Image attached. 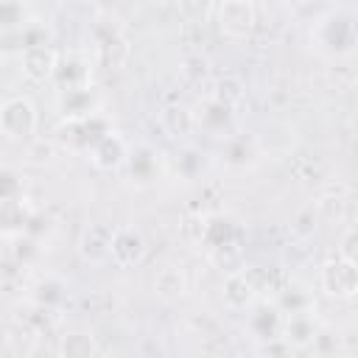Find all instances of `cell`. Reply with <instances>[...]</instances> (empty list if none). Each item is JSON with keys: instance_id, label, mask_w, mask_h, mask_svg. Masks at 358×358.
I'll list each match as a JSON object with an SVG mask.
<instances>
[{"instance_id": "21", "label": "cell", "mask_w": 358, "mask_h": 358, "mask_svg": "<svg viewBox=\"0 0 358 358\" xmlns=\"http://www.w3.org/2000/svg\"><path fill=\"white\" fill-rule=\"evenodd\" d=\"M271 358H294V352L288 347H274L271 350Z\"/></svg>"}, {"instance_id": "9", "label": "cell", "mask_w": 358, "mask_h": 358, "mask_svg": "<svg viewBox=\"0 0 358 358\" xmlns=\"http://www.w3.org/2000/svg\"><path fill=\"white\" fill-rule=\"evenodd\" d=\"M6 347L11 350L14 358H31V352L36 350V330L31 324H22V322H14L6 327V336H3Z\"/></svg>"}, {"instance_id": "8", "label": "cell", "mask_w": 358, "mask_h": 358, "mask_svg": "<svg viewBox=\"0 0 358 358\" xmlns=\"http://www.w3.org/2000/svg\"><path fill=\"white\" fill-rule=\"evenodd\" d=\"M81 255L92 263H103L112 255V229L106 224H90L81 235Z\"/></svg>"}, {"instance_id": "2", "label": "cell", "mask_w": 358, "mask_h": 358, "mask_svg": "<svg viewBox=\"0 0 358 358\" xmlns=\"http://www.w3.org/2000/svg\"><path fill=\"white\" fill-rule=\"evenodd\" d=\"M322 285L333 296H352L358 291V268L355 260L347 257H333L322 266Z\"/></svg>"}, {"instance_id": "5", "label": "cell", "mask_w": 358, "mask_h": 358, "mask_svg": "<svg viewBox=\"0 0 358 358\" xmlns=\"http://www.w3.org/2000/svg\"><path fill=\"white\" fill-rule=\"evenodd\" d=\"M143 255H145V241L140 238V232H134L129 227L112 232V255L109 257L117 266H134L143 260Z\"/></svg>"}, {"instance_id": "15", "label": "cell", "mask_w": 358, "mask_h": 358, "mask_svg": "<svg viewBox=\"0 0 358 358\" xmlns=\"http://www.w3.org/2000/svg\"><path fill=\"white\" fill-rule=\"evenodd\" d=\"M154 291H157L159 296H168V299L185 294V274H182L179 268H173V266L162 268V271L157 274V280H154Z\"/></svg>"}, {"instance_id": "3", "label": "cell", "mask_w": 358, "mask_h": 358, "mask_svg": "<svg viewBox=\"0 0 358 358\" xmlns=\"http://www.w3.org/2000/svg\"><path fill=\"white\" fill-rule=\"evenodd\" d=\"M215 14H218V25L227 36H246L255 25V6L246 3V0H227L221 6H215Z\"/></svg>"}, {"instance_id": "13", "label": "cell", "mask_w": 358, "mask_h": 358, "mask_svg": "<svg viewBox=\"0 0 358 358\" xmlns=\"http://www.w3.org/2000/svg\"><path fill=\"white\" fill-rule=\"evenodd\" d=\"M252 296H255V288H252V282L246 280V274H232V277L227 280V285H224V299H227L229 308H246V305L252 302Z\"/></svg>"}, {"instance_id": "20", "label": "cell", "mask_w": 358, "mask_h": 358, "mask_svg": "<svg viewBox=\"0 0 358 358\" xmlns=\"http://www.w3.org/2000/svg\"><path fill=\"white\" fill-rule=\"evenodd\" d=\"M352 241H355V229H347V235H344V241H341V252H338V257H347V260H355L352 257Z\"/></svg>"}, {"instance_id": "17", "label": "cell", "mask_w": 358, "mask_h": 358, "mask_svg": "<svg viewBox=\"0 0 358 358\" xmlns=\"http://www.w3.org/2000/svg\"><path fill=\"white\" fill-rule=\"evenodd\" d=\"M25 6L20 3H0V34H8V31H20V25H25Z\"/></svg>"}, {"instance_id": "18", "label": "cell", "mask_w": 358, "mask_h": 358, "mask_svg": "<svg viewBox=\"0 0 358 358\" xmlns=\"http://www.w3.org/2000/svg\"><path fill=\"white\" fill-rule=\"evenodd\" d=\"M285 336H288V341H294V344H305V341H310V336H313V324H310V319L302 316V313H294L291 322L285 324Z\"/></svg>"}, {"instance_id": "10", "label": "cell", "mask_w": 358, "mask_h": 358, "mask_svg": "<svg viewBox=\"0 0 358 358\" xmlns=\"http://www.w3.org/2000/svg\"><path fill=\"white\" fill-rule=\"evenodd\" d=\"M53 76L59 78L62 87H67V92H84L87 84H90V67L81 59H67L64 64L56 62Z\"/></svg>"}, {"instance_id": "7", "label": "cell", "mask_w": 358, "mask_h": 358, "mask_svg": "<svg viewBox=\"0 0 358 358\" xmlns=\"http://www.w3.org/2000/svg\"><path fill=\"white\" fill-rule=\"evenodd\" d=\"M90 157H92V162H95L98 168H103V171H115V168H120V165L129 159V151H126V143H123L117 134L106 131L101 140L92 143Z\"/></svg>"}, {"instance_id": "4", "label": "cell", "mask_w": 358, "mask_h": 358, "mask_svg": "<svg viewBox=\"0 0 358 358\" xmlns=\"http://www.w3.org/2000/svg\"><path fill=\"white\" fill-rule=\"evenodd\" d=\"M319 42L330 53H350L355 45V25L350 17H330L319 25Z\"/></svg>"}, {"instance_id": "12", "label": "cell", "mask_w": 358, "mask_h": 358, "mask_svg": "<svg viewBox=\"0 0 358 358\" xmlns=\"http://www.w3.org/2000/svg\"><path fill=\"white\" fill-rule=\"evenodd\" d=\"M129 56V45L126 39L120 36V31L109 34V36H101L98 39V59L106 64V67H120Z\"/></svg>"}, {"instance_id": "16", "label": "cell", "mask_w": 358, "mask_h": 358, "mask_svg": "<svg viewBox=\"0 0 358 358\" xmlns=\"http://www.w3.org/2000/svg\"><path fill=\"white\" fill-rule=\"evenodd\" d=\"M22 227H25L22 201H20V199L3 201V204H0V229L11 235V232H22Z\"/></svg>"}, {"instance_id": "19", "label": "cell", "mask_w": 358, "mask_h": 358, "mask_svg": "<svg viewBox=\"0 0 358 358\" xmlns=\"http://www.w3.org/2000/svg\"><path fill=\"white\" fill-rule=\"evenodd\" d=\"M243 98V87H241V81L238 78H221L218 81V95H215V101L218 103H224V106H232V103H238Z\"/></svg>"}, {"instance_id": "6", "label": "cell", "mask_w": 358, "mask_h": 358, "mask_svg": "<svg viewBox=\"0 0 358 358\" xmlns=\"http://www.w3.org/2000/svg\"><path fill=\"white\" fill-rule=\"evenodd\" d=\"M22 73L31 78V81H45L53 76L56 70V53L45 45V42H36L31 48H25L22 53Z\"/></svg>"}, {"instance_id": "1", "label": "cell", "mask_w": 358, "mask_h": 358, "mask_svg": "<svg viewBox=\"0 0 358 358\" xmlns=\"http://www.w3.org/2000/svg\"><path fill=\"white\" fill-rule=\"evenodd\" d=\"M36 131V112L28 98H8L0 106V134L8 140H25Z\"/></svg>"}, {"instance_id": "14", "label": "cell", "mask_w": 358, "mask_h": 358, "mask_svg": "<svg viewBox=\"0 0 358 358\" xmlns=\"http://www.w3.org/2000/svg\"><path fill=\"white\" fill-rule=\"evenodd\" d=\"M162 126L171 137H185L193 131V115L179 103L168 106V109H162Z\"/></svg>"}, {"instance_id": "11", "label": "cell", "mask_w": 358, "mask_h": 358, "mask_svg": "<svg viewBox=\"0 0 358 358\" xmlns=\"http://www.w3.org/2000/svg\"><path fill=\"white\" fill-rule=\"evenodd\" d=\"M59 355L62 358H92L95 355V338L87 330H70L62 336Z\"/></svg>"}]
</instances>
